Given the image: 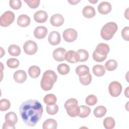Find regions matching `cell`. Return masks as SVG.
<instances>
[{
	"label": "cell",
	"mask_w": 129,
	"mask_h": 129,
	"mask_svg": "<svg viewBox=\"0 0 129 129\" xmlns=\"http://www.w3.org/2000/svg\"><path fill=\"white\" fill-rule=\"evenodd\" d=\"M19 112L22 119L27 125L34 126L41 118L43 107L38 100L30 99L22 103Z\"/></svg>",
	"instance_id": "obj_1"
},
{
	"label": "cell",
	"mask_w": 129,
	"mask_h": 129,
	"mask_svg": "<svg viewBox=\"0 0 129 129\" xmlns=\"http://www.w3.org/2000/svg\"><path fill=\"white\" fill-rule=\"evenodd\" d=\"M57 80V75L52 70H47L43 74L40 86L44 91H48L52 89L54 83Z\"/></svg>",
	"instance_id": "obj_2"
},
{
	"label": "cell",
	"mask_w": 129,
	"mask_h": 129,
	"mask_svg": "<svg viewBox=\"0 0 129 129\" xmlns=\"http://www.w3.org/2000/svg\"><path fill=\"white\" fill-rule=\"evenodd\" d=\"M109 51V46L104 43H99L93 53V59L97 62L103 61Z\"/></svg>",
	"instance_id": "obj_3"
},
{
	"label": "cell",
	"mask_w": 129,
	"mask_h": 129,
	"mask_svg": "<svg viewBox=\"0 0 129 129\" xmlns=\"http://www.w3.org/2000/svg\"><path fill=\"white\" fill-rule=\"evenodd\" d=\"M117 25L115 22H108L101 28L100 32L101 36L104 40H110L117 31Z\"/></svg>",
	"instance_id": "obj_4"
},
{
	"label": "cell",
	"mask_w": 129,
	"mask_h": 129,
	"mask_svg": "<svg viewBox=\"0 0 129 129\" xmlns=\"http://www.w3.org/2000/svg\"><path fill=\"white\" fill-rule=\"evenodd\" d=\"M78 104V101L75 98H70L66 101L64 106L70 116L75 117L79 115L80 108Z\"/></svg>",
	"instance_id": "obj_5"
},
{
	"label": "cell",
	"mask_w": 129,
	"mask_h": 129,
	"mask_svg": "<svg viewBox=\"0 0 129 129\" xmlns=\"http://www.w3.org/2000/svg\"><path fill=\"white\" fill-rule=\"evenodd\" d=\"M15 14L11 11L5 12L0 18V25L3 27H8L14 21Z\"/></svg>",
	"instance_id": "obj_6"
},
{
	"label": "cell",
	"mask_w": 129,
	"mask_h": 129,
	"mask_svg": "<svg viewBox=\"0 0 129 129\" xmlns=\"http://www.w3.org/2000/svg\"><path fill=\"white\" fill-rule=\"evenodd\" d=\"M108 91L110 95L113 97L118 96L122 91V86L117 81L111 82L109 85Z\"/></svg>",
	"instance_id": "obj_7"
},
{
	"label": "cell",
	"mask_w": 129,
	"mask_h": 129,
	"mask_svg": "<svg viewBox=\"0 0 129 129\" xmlns=\"http://www.w3.org/2000/svg\"><path fill=\"white\" fill-rule=\"evenodd\" d=\"M23 49L26 54L28 55H33L37 52L38 47L35 42L29 40L25 42L23 45Z\"/></svg>",
	"instance_id": "obj_8"
},
{
	"label": "cell",
	"mask_w": 129,
	"mask_h": 129,
	"mask_svg": "<svg viewBox=\"0 0 129 129\" xmlns=\"http://www.w3.org/2000/svg\"><path fill=\"white\" fill-rule=\"evenodd\" d=\"M62 36L66 41L72 42L77 39L78 33L77 31L73 28H68L63 31Z\"/></svg>",
	"instance_id": "obj_9"
},
{
	"label": "cell",
	"mask_w": 129,
	"mask_h": 129,
	"mask_svg": "<svg viewBox=\"0 0 129 129\" xmlns=\"http://www.w3.org/2000/svg\"><path fill=\"white\" fill-rule=\"evenodd\" d=\"M64 59L69 62L74 63L79 61L80 57L78 52L70 50L66 52Z\"/></svg>",
	"instance_id": "obj_10"
},
{
	"label": "cell",
	"mask_w": 129,
	"mask_h": 129,
	"mask_svg": "<svg viewBox=\"0 0 129 129\" xmlns=\"http://www.w3.org/2000/svg\"><path fill=\"white\" fill-rule=\"evenodd\" d=\"M48 40L49 43L52 45L58 44L61 41V37L58 32L56 31H51L48 35Z\"/></svg>",
	"instance_id": "obj_11"
},
{
	"label": "cell",
	"mask_w": 129,
	"mask_h": 129,
	"mask_svg": "<svg viewBox=\"0 0 129 129\" xmlns=\"http://www.w3.org/2000/svg\"><path fill=\"white\" fill-rule=\"evenodd\" d=\"M66 50L62 47H58L55 49L53 52V57L57 61H63L64 59Z\"/></svg>",
	"instance_id": "obj_12"
},
{
	"label": "cell",
	"mask_w": 129,
	"mask_h": 129,
	"mask_svg": "<svg viewBox=\"0 0 129 129\" xmlns=\"http://www.w3.org/2000/svg\"><path fill=\"white\" fill-rule=\"evenodd\" d=\"M50 22L52 26L55 27H59L63 24L64 18L61 14H55L51 17Z\"/></svg>",
	"instance_id": "obj_13"
},
{
	"label": "cell",
	"mask_w": 129,
	"mask_h": 129,
	"mask_svg": "<svg viewBox=\"0 0 129 129\" xmlns=\"http://www.w3.org/2000/svg\"><path fill=\"white\" fill-rule=\"evenodd\" d=\"M48 18L47 13L43 10H39L34 15V20L39 23H43L46 21Z\"/></svg>",
	"instance_id": "obj_14"
},
{
	"label": "cell",
	"mask_w": 129,
	"mask_h": 129,
	"mask_svg": "<svg viewBox=\"0 0 129 129\" xmlns=\"http://www.w3.org/2000/svg\"><path fill=\"white\" fill-rule=\"evenodd\" d=\"M112 7L111 4L107 2H101L98 6V10L101 14H107L111 10Z\"/></svg>",
	"instance_id": "obj_15"
},
{
	"label": "cell",
	"mask_w": 129,
	"mask_h": 129,
	"mask_svg": "<svg viewBox=\"0 0 129 129\" xmlns=\"http://www.w3.org/2000/svg\"><path fill=\"white\" fill-rule=\"evenodd\" d=\"M47 34V29L44 26H38L34 31V36L39 39H43Z\"/></svg>",
	"instance_id": "obj_16"
},
{
	"label": "cell",
	"mask_w": 129,
	"mask_h": 129,
	"mask_svg": "<svg viewBox=\"0 0 129 129\" xmlns=\"http://www.w3.org/2000/svg\"><path fill=\"white\" fill-rule=\"evenodd\" d=\"M14 79L18 83H23L27 79V74L23 70H18L14 74Z\"/></svg>",
	"instance_id": "obj_17"
},
{
	"label": "cell",
	"mask_w": 129,
	"mask_h": 129,
	"mask_svg": "<svg viewBox=\"0 0 129 129\" xmlns=\"http://www.w3.org/2000/svg\"><path fill=\"white\" fill-rule=\"evenodd\" d=\"M30 17L27 15L22 14L20 15L17 19V24L21 27H26L30 23Z\"/></svg>",
	"instance_id": "obj_18"
},
{
	"label": "cell",
	"mask_w": 129,
	"mask_h": 129,
	"mask_svg": "<svg viewBox=\"0 0 129 129\" xmlns=\"http://www.w3.org/2000/svg\"><path fill=\"white\" fill-rule=\"evenodd\" d=\"M82 13L85 18H92L95 15V10L94 8L91 6H85L82 11Z\"/></svg>",
	"instance_id": "obj_19"
},
{
	"label": "cell",
	"mask_w": 129,
	"mask_h": 129,
	"mask_svg": "<svg viewBox=\"0 0 129 129\" xmlns=\"http://www.w3.org/2000/svg\"><path fill=\"white\" fill-rule=\"evenodd\" d=\"M57 127L56 121L52 118H48L44 121L42 124L43 129H56Z\"/></svg>",
	"instance_id": "obj_20"
},
{
	"label": "cell",
	"mask_w": 129,
	"mask_h": 129,
	"mask_svg": "<svg viewBox=\"0 0 129 129\" xmlns=\"http://www.w3.org/2000/svg\"><path fill=\"white\" fill-rule=\"evenodd\" d=\"M5 118L6 121L13 125H15L18 121V117L16 114L12 111L7 113L5 115Z\"/></svg>",
	"instance_id": "obj_21"
},
{
	"label": "cell",
	"mask_w": 129,
	"mask_h": 129,
	"mask_svg": "<svg viewBox=\"0 0 129 129\" xmlns=\"http://www.w3.org/2000/svg\"><path fill=\"white\" fill-rule=\"evenodd\" d=\"M40 69L37 66H32L28 70V74L32 78H37L40 74Z\"/></svg>",
	"instance_id": "obj_22"
},
{
	"label": "cell",
	"mask_w": 129,
	"mask_h": 129,
	"mask_svg": "<svg viewBox=\"0 0 129 129\" xmlns=\"http://www.w3.org/2000/svg\"><path fill=\"white\" fill-rule=\"evenodd\" d=\"M94 74L97 77H101L105 73V69L103 66L100 64L95 65L92 69Z\"/></svg>",
	"instance_id": "obj_23"
},
{
	"label": "cell",
	"mask_w": 129,
	"mask_h": 129,
	"mask_svg": "<svg viewBox=\"0 0 129 129\" xmlns=\"http://www.w3.org/2000/svg\"><path fill=\"white\" fill-rule=\"evenodd\" d=\"M76 73L79 76H85L90 73L89 69L87 66L80 65L76 68Z\"/></svg>",
	"instance_id": "obj_24"
},
{
	"label": "cell",
	"mask_w": 129,
	"mask_h": 129,
	"mask_svg": "<svg viewBox=\"0 0 129 129\" xmlns=\"http://www.w3.org/2000/svg\"><path fill=\"white\" fill-rule=\"evenodd\" d=\"M107 112L106 108L104 106H98L96 107L94 110V114L95 117L100 118L103 117Z\"/></svg>",
	"instance_id": "obj_25"
},
{
	"label": "cell",
	"mask_w": 129,
	"mask_h": 129,
	"mask_svg": "<svg viewBox=\"0 0 129 129\" xmlns=\"http://www.w3.org/2000/svg\"><path fill=\"white\" fill-rule=\"evenodd\" d=\"M8 52L11 55L17 56L20 55L21 49L19 46L16 44H11L9 46Z\"/></svg>",
	"instance_id": "obj_26"
},
{
	"label": "cell",
	"mask_w": 129,
	"mask_h": 129,
	"mask_svg": "<svg viewBox=\"0 0 129 129\" xmlns=\"http://www.w3.org/2000/svg\"><path fill=\"white\" fill-rule=\"evenodd\" d=\"M80 112L79 116L81 118L87 117L91 112V109L89 107L86 105H81L79 106Z\"/></svg>",
	"instance_id": "obj_27"
},
{
	"label": "cell",
	"mask_w": 129,
	"mask_h": 129,
	"mask_svg": "<svg viewBox=\"0 0 129 129\" xmlns=\"http://www.w3.org/2000/svg\"><path fill=\"white\" fill-rule=\"evenodd\" d=\"M115 124V120L111 117H106L103 120V125L106 129H112L114 128Z\"/></svg>",
	"instance_id": "obj_28"
},
{
	"label": "cell",
	"mask_w": 129,
	"mask_h": 129,
	"mask_svg": "<svg viewBox=\"0 0 129 129\" xmlns=\"http://www.w3.org/2000/svg\"><path fill=\"white\" fill-rule=\"evenodd\" d=\"M57 70L58 72L62 75L68 74L70 71V67L66 63H64L59 64L57 67Z\"/></svg>",
	"instance_id": "obj_29"
},
{
	"label": "cell",
	"mask_w": 129,
	"mask_h": 129,
	"mask_svg": "<svg viewBox=\"0 0 129 129\" xmlns=\"http://www.w3.org/2000/svg\"><path fill=\"white\" fill-rule=\"evenodd\" d=\"M44 102L47 105L55 104L57 101L56 96L53 94H48L46 95L43 98Z\"/></svg>",
	"instance_id": "obj_30"
},
{
	"label": "cell",
	"mask_w": 129,
	"mask_h": 129,
	"mask_svg": "<svg viewBox=\"0 0 129 129\" xmlns=\"http://www.w3.org/2000/svg\"><path fill=\"white\" fill-rule=\"evenodd\" d=\"M117 67V62L115 59H110L105 64V69L109 71L115 70Z\"/></svg>",
	"instance_id": "obj_31"
},
{
	"label": "cell",
	"mask_w": 129,
	"mask_h": 129,
	"mask_svg": "<svg viewBox=\"0 0 129 129\" xmlns=\"http://www.w3.org/2000/svg\"><path fill=\"white\" fill-rule=\"evenodd\" d=\"M92 76L90 73L85 76H79V80L80 83L82 85L85 86L90 84L92 81Z\"/></svg>",
	"instance_id": "obj_32"
},
{
	"label": "cell",
	"mask_w": 129,
	"mask_h": 129,
	"mask_svg": "<svg viewBox=\"0 0 129 129\" xmlns=\"http://www.w3.org/2000/svg\"><path fill=\"white\" fill-rule=\"evenodd\" d=\"M47 112L50 115H54L57 113L58 111V106L57 104H53L50 105H47L46 107Z\"/></svg>",
	"instance_id": "obj_33"
},
{
	"label": "cell",
	"mask_w": 129,
	"mask_h": 129,
	"mask_svg": "<svg viewBox=\"0 0 129 129\" xmlns=\"http://www.w3.org/2000/svg\"><path fill=\"white\" fill-rule=\"evenodd\" d=\"M77 52L79 53L80 57L79 61L84 62L87 60L89 57V53L86 50L83 49H80L78 50Z\"/></svg>",
	"instance_id": "obj_34"
},
{
	"label": "cell",
	"mask_w": 129,
	"mask_h": 129,
	"mask_svg": "<svg viewBox=\"0 0 129 129\" xmlns=\"http://www.w3.org/2000/svg\"><path fill=\"white\" fill-rule=\"evenodd\" d=\"M11 103L9 100L7 99H2L0 101V110L4 111H6L10 108Z\"/></svg>",
	"instance_id": "obj_35"
},
{
	"label": "cell",
	"mask_w": 129,
	"mask_h": 129,
	"mask_svg": "<svg viewBox=\"0 0 129 129\" xmlns=\"http://www.w3.org/2000/svg\"><path fill=\"white\" fill-rule=\"evenodd\" d=\"M7 66L11 69L17 68L19 65V61L16 58H11L8 59L7 61Z\"/></svg>",
	"instance_id": "obj_36"
},
{
	"label": "cell",
	"mask_w": 129,
	"mask_h": 129,
	"mask_svg": "<svg viewBox=\"0 0 129 129\" xmlns=\"http://www.w3.org/2000/svg\"><path fill=\"white\" fill-rule=\"evenodd\" d=\"M97 98L95 95L93 94H91L88 95L86 97L85 99V102L87 105H89L90 106H93L97 103Z\"/></svg>",
	"instance_id": "obj_37"
},
{
	"label": "cell",
	"mask_w": 129,
	"mask_h": 129,
	"mask_svg": "<svg viewBox=\"0 0 129 129\" xmlns=\"http://www.w3.org/2000/svg\"><path fill=\"white\" fill-rule=\"evenodd\" d=\"M9 4L10 7L14 10L19 9L22 6V2L20 0H10Z\"/></svg>",
	"instance_id": "obj_38"
},
{
	"label": "cell",
	"mask_w": 129,
	"mask_h": 129,
	"mask_svg": "<svg viewBox=\"0 0 129 129\" xmlns=\"http://www.w3.org/2000/svg\"><path fill=\"white\" fill-rule=\"evenodd\" d=\"M24 2L27 3L29 7L32 9L37 8L40 3L39 0H24Z\"/></svg>",
	"instance_id": "obj_39"
},
{
	"label": "cell",
	"mask_w": 129,
	"mask_h": 129,
	"mask_svg": "<svg viewBox=\"0 0 129 129\" xmlns=\"http://www.w3.org/2000/svg\"><path fill=\"white\" fill-rule=\"evenodd\" d=\"M128 34H129V27L128 26L125 27L121 31V36L122 38L126 41H128Z\"/></svg>",
	"instance_id": "obj_40"
},
{
	"label": "cell",
	"mask_w": 129,
	"mask_h": 129,
	"mask_svg": "<svg viewBox=\"0 0 129 129\" xmlns=\"http://www.w3.org/2000/svg\"><path fill=\"white\" fill-rule=\"evenodd\" d=\"M5 128H11V129H15V125L12 124L7 121H5L3 125V129H5Z\"/></svg>",
	"instance_id": "obj_41"
},
{
	"label": "cell",
	"mask_w": 129,
	"mask_h": 129,
	"mask_svg": "<svg viewBox=\"0 0 129 129\" xmlns=\"http://www.w3.org/2000/svg\"><path fill=\"white\" fill-rule=\"evenodd\" d=\"M80 1H68V2L71 5H76Z\"/></svg>",
	"instance_id": "obj_42"
},
{
	"label": "cell",
	"mask_w": 129,
	"mask_h": 129,
	"mask_svg": "<svg viewBox=\"0 0 129 129\" xmlns=\"http://www.w3.org/2000/svg\"><path fill=\"white\" fill-rule=\"evenodd\" d=\"M128 87H127V88H126V92H124V94L126 95V96L127 98H128V95H127V94L128 93H127V92H128Z\"/></svg>",
	"instance_id": "obj_43"
},
{
	"label": "cell",
	"mask_w": 129,
	"mask_h": 129,
	"mask_svg": "<svg viewBox=\"0 0 129 129\" xmlns=\"http://www.w3.org/2000/svg\"><path fill=\"white\" fill-rule=\"evenodd\" d=\"M127 11H128V9H126V11H125V12H126V14H128V12H127ZM124 16H125V17H126V18H127V19H128V18H127V16H127V15H124Z\"/></svg>",
	"instance_id": "obj_44"
},
{
	"label": "cell",
	"mask_w": 129,
	"mask_h": 129,
	"mask_svg": "<svg viewBox=\"0 0 129 129\" xmlns=\"http://www.w3.org/2000/svg\"><path fill=\"white\" fill-rule=\"evenodd\" d=\"M89 2H91V3H95L97 2H98V1H97V0H95V1H89Z\"/></svg>",
	"instance_id": "obj_45"
}]
</instances>
